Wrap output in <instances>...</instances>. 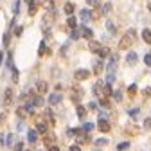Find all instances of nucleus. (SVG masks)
Returning a JSON list of instances; mask_svg holds the SVG:
<instances>
[{
	"label": "nucleus",
	"instance_id": "4c0bfd02",
	"mask_svg": "<svg viewBox=\"0 0 151 151\" xmlns=\"http://www.w3.org/2000/svg\"><path fill=\"white\" fill-rule=\"evenodd\" d=\"M14 151H24V144H22V142H18L16 147H14Z\"/></svg>",
	"mask_w": 151,
	"mask_h": 151
},
{
	"label": "nucleus",
	"instance_id": "9d476101",
	"mask_svg": "<svg viewBox=\"0 0 151 151\" xmlns=\"http://www.w3.org/2000/svg\"><path fill=\"white\" fill-rule=\"evenodd\" d=\"M142 40H144L147 45H151V31H149V29H144V31H142Z\"/></svg>",
	"mask_w": 151,
	"mask_h": 151
},
{
	"label": "nucleus",
	"instance_id": "37998d69",
	"mask_svg": "<svg viewBox=\"0 0 151 151\" xmlns=\"http://www.w3.org/2000/svg\"><path fill=\"white\" fill-rule=\"evenodd\" d=\"M22 31H24V27H22V25H20V27H16V32H14V34H16V36H20V34H22Z\"/></svg>",
	"mask_w": 151,
	"mask_h": 151
},
{
	"label": "nucleus",
	"instance_id": "603ef678",
	"mask_svg": "<svg viewBox=\"0 0 151 151\" xmlns=\"http://www.w3.org/2000/svg\"><path fill=\"white\" fill-rule=\"evenodd\" d=\"M147 9H149V11H151V2H149V6H147Z\"/></svg>",
	"mask_w": 151,
	"mask_h": 151
},
{
	"label": "nucleus",
	"instance_id": "0eeeda50",
	"mask_svg": "<svg viewBox=\"0 0 151 151\" xmlns=\"http://www.w3.org/2000/svg\"><path fill=\"white\" fill-rule=\"evenodd\" d=\"M79 18L83 22H88V20H92V11L90 9H81V13H79Z\"/></svg>",
	"mask_w": 151,
	"mask_h": 151
},
{
	"label": "nucleus",
	"instance_id": "a211bd4d",
	"mask_svg": "<svg viewBox=\"0 0 151 151\" xmlns=\"http://www.w3.org/2000/svg\"><path fill=\"white\" fill-rule=\"evenodd\" d=\"M90 50H92V52H99V50H101V43H97V42H90Z\"/></svg>",
	"mask_w": 151,
	"mask_h": 151
},
{
	"label": "nucleus",
	"instance_id": "ddd939ff",
	"mask_svg": "<svg viewBox=\"0 0 151 151\" xmlns=\"http://www.w3.org/2000/svg\"><path fill=\"white\" fill-rule=\"evenodd\" d=\"M99 129L104 131V133H108L110 131V122L108 121H99Z\"/></svg>",
	"mask_w": 151,
	"mask_h": 151
},
{
	"label": "nucleus",
	"instance_id": "bb28decb",
	"mask_svg": "<svg viewBox=\"0 0 151 151\" xmlns=\"http://www.w3.org/2000/svg\"><path fill=\"white\" fill-rule=\"evenodd\" d=\"M110 11H111V4H110V2H106V4L103 6V13L106 14V13H110Z\"/></svg>",
	"mask_w": 151,
	"mask_h": 151
},
{
	"label": "nucleus",
	"instance_id": "b1692460",
	"mask_svg": "<svg viewBox=\"0 0 151 151\" xmlns=\"http://www.w3.org/2000/svg\"><path fill=\"white\" fill-rule=\"evenodd\" d=\"M97 54H99V56H101V58H106V56H108V54H110V50H108V49H106V47H101V50H99V52H97Z\"/></svg>",
	"mask_w": 151,
	"mask_h": 151
},
{
	"label": "nucleus",
	"instance_id": "4468645a",
	"mask_svg": "<svg viewBox=\"0 0 151 151\" xmlns=\"http://www.w3.org/2000/svg\"><path fill=\"white\" fill-rule=\"evenodd\" d=\"M106 29H108V32H110V34H115V31H117V25L113 24L111 20H108V22H106Z\"/></svg>",
	"mask_w": 151,
	"mask_h": 151
},
{
	"label": "nucleus",
	"instance_id": "c03bdc74",
	"mask_svg": "<svg viewBox=\"0 0 151 151\" xmlns=\"http://www.w3.org/2000/svg\"><path fill=\"white\" fill-rule=\"evenodd\" d=\"M97 2L99 0H86V4H90V6H97Z\"/></svg>",
	"mask_w": 151,
	"mask_h": 151
},
{
	"label": "nucleus",
	"instance_id": "f8f14e48",
	"mask_svg": "<svg viewBox=\"0 0 151 151\" xmlns=\"http://www.w3.org/2000/svg\"><path fill=\"white\" fill-rule=\"evenodd\" d=\"M81 96H83V90H81V88H74V90H72V99H74L76 103L79 101Z\"/></svg>",
	"mask_w": 151,
	"mask_h": 151
},
{
	"label": "nucleus",
	"instance_id": "412c9836",
	"mask_svg": "<svg viewBox=\"0 0 151 151\" xmlns=\"http://www.w3.org/2000/svg\"><path fill=\"white\" fill-rule=\"evenodd\" d=\"M32 101H34V106H43V103H45V99H43L42 96H36Z\"/></svg>",
	"mask_w": 151,
	"mask_h": 151
},
{
	"label": "nucleus",
	"instance_id": "20e7f679",
	"mask_svg": "<svg viewBox=\"0 0 151 151\" xmlns=\"http://www.w3.org/2000/svg\"><path fill=\"white\" fill-rule=\"evenodd\" d=\"M13 88H6V92H4V104L6 106H9L11 103H13Z\"/></svg>",
	"mask_w": 151,
	"mask_h": 151
},
{
	"label": "nucleus",
	"instance_id": "a878e982",
	"mask_svg": "<svg viewBox=\"0 0 151 151\" xmlns=\"http://www.w3.org/2000/svg\"><path fill=\"white\" fill-rule=\"evenodd\" d=\"M128 147H129V142H121V144L117 146L119 151H124V149H128Z\"/></svg>",
	"mask_w": 151,
	"mask_h": 151
},
{
	"label": "nucleus",
	"instance_id": "473e14b6",
	"mask_svg": "<svg viewBox=\"0 0 151 151\" xmlns=\"http://www.w3.org/2000/svg\"><path fill=\"white\" fill-rule=\"evenodd\" d=\"M96 144H97V146H106V144H108V140H106V139H97V140H96Z\"/></svg>",
	"mask_w": 151,
	"mask_h": 151
},
{
	"label": "nucleus",
	"instance_id": "c756f323",
	"mask_svg": "<svg viewBox=\"0 0 151 151\" xmlns=\"http://www.w3.org/2000/svg\"><path fill=\"white\" fill-rule=\"evenodd\" d=\"M113 81H115V74H108V78H106V83H108V85H111Z\"/></svg>",
	"mask_w": 151,
	"mask_h": 151
},
{
	"label": "nucleus",
	"instance_id": "09e8293b",
	"mask_svg": "<svg viewBox=\"0 0 151 151\" xmlns=\"http://www.w3.org/2000/svg\"><path fill=\"white\" fill-rule=\"evenodd\" d=\"M25 4H27V6L31 7V6H34V0H25Z\"/></svg>",
	"mask_w": 151,
	"mask_h": 151
},
{
	"label": "nucleus",
	"instance_id": "f704fd0d",
	"mask_svg": "<svg viewBox=\"0 0 151 151\" xmlns=\"http://www.w3.org/2000/svg\"><path fill=\"white\" fill-rule=\"evenodd\" d=\"M144 63L151 67V54H146V56H144Z\"/></svg>",
	"mask_w": 151,
	"mask_h": 151
},
{
	"label": "nucleus",
	"instance_id": "7ed1b4c3",
	"mask_svg": "<svg viewBox=\"0 0 151 151\" xmlns=\"http://www.w3.org/2000/svg\"><path fill=\"white\" fill-rule=\"evenodd\" d=\"M88 76H90V70H86V68H79V70H76V79H78V81L86 79Z\"/></svg>",
	"mask_w": 151,
	"mask_h": 151
},
{
	"label": "nucleus",
	"instance_id": "c85d7f7f",
	"mask_svg": "<svg viewBox=\"0 0 151 151\" xmlns=\"http://www.w3.org/2000/svg\"><path fill=\"white\" fill-rule=\"evenodd\" d=\"M139 111H140L139 108H131V110H128V113H129L131 117H137V113H139Z\"/></svg>",
	"mask_w": 151,
	"mask_h": 151
},
{
	"label": "nucleus",
	"instance_id": "1a4fd4ad",
	"mask_svg": "<svg viewBox=\"0 0 151 151\" xmlns=\"http://www.w3.org/2000/svg\"><path fill=\"white\" fill-rule=\"evenodd\" d=\"M74 9H76V6H74L72 2H67V4H65V7H63V11H65V14H67V16H70V14L74 13Z\"/></svg>",
	"mask_w": 151,
	"mask_h": 151
},
{
	"label": "nucleus",
	"instance_id": "8fccbe9b",
	"mask_svg": "<svg viewBox=\"0 0 151 151\" xmlns=\"http://www.w3.org/2000/svg\"><path fill=\"white\" fill-rule=\"evenodd\" d=\"M2 63H4V54L0 52V65H2Z\"/></svg>",
	"mask_w": 151,
	"mask_h": 151
},
{
	"label": "nucleus",
	"instance_id": "79ce46f5",
	"mask_svg": "<svg viewBox=\"0 0 151 151\" xmlns=\"http://www.w3.org/2000/svg\"><path fill=\"white\" fill-rule=\"evenodd\" d=\"M113 97H115V101H121L122 96H121V92H115V93H113Z\"/></svg>",
	"mask_w": 151,
	"mask_h": 151
},
{
	"label": "nucleus",
	"instance_id": "72a5a7b5",
	"mask_svg": "<svg viewBox=\"0 0 151 151\" xmlns=\"http://www.w3.org/2000/svg\"><path fill=\"white\" fill-rule=\"evenodd\" d=\"M67 133H68V135H78V133H79V129H78V128H70Z\"/></svg>",
	"mask_w": 151,
	"mask_h": 151
},
{
	"label": "nucleus",
	"instance_id": "2f4dec72",
	"mask_svg": "<svg viewBox=\"0 0 151 151\" xmlns=\"http://www.w3.org/2000/svg\"><path fill=\"white\" fill-rule=\"evenodd\" d=\"M128 92H129V96H133V93L137 92V85H129V88H128Z\"/></svg>",
	"mask_w": 151,
	"mask_h": 151
},
{
	"label": "nucleus",
	"instance_id": "423d86ee",
	"mask_svg": "<svg viewBox=\"0 0 151 151\" xmlns=\"http://www.w3.org/2000/svg\"><path fill=\"white\" fill-rule=\"evenodd\" d=\"M60 101H61V93H60V92L50 93V97H49V104H52V106H54V104H58Z\"/></svg>",
	"mask_w": 151,
	"mask_h": 151
},
{
	"label": "nucleus",
	"instance_id": "49530a36",
	"mask_svg": "<svg viewBox=\"0 0 151 151\" xmlns=\"http://www.w3.org/2000/svg\"><path fill=\"white\" fill-rule=\"evenodd\" d=\"M6 144H7V146H11V144H13V135H9V137H7V140H6Z\"/></svg>",
	"mask_w": 151,
	"mask_h": 151
},
{
	"label": "nucleus",
	"instance_id": "393cba45",
	"mask_svg": "<svg viewBox=\"0 0 151 151\" xmlns=\"http://www.w3.org/2000/svg\"><path fill=\"white\" fill-rule=\"evenodd\" d=\"M93 129V124L92 122H85L83 124V131H92Z\"/></svg>",
	"mask_w": 151,
	"mask_h": 151
},
{
	"label": "nucleus",
	"instance_id": "f257e3e1",
	"mask_svg": "<svg viewBox=\"0 0 151 151\" xmlns=\"http://www.w3.org/2000/svg\"><path fill=\"white\" fill-rule=\"evenodd\" d=\"M133 43V36H129V34H126V36H122L121 38V42H119V49H129V45Z\"/></svg>",
	"mask_w": 151,
	"mask_h": 151
},
{
	"label": "nucleus",
	"instance_id": "f03ea898",
	"mask_svg": "<svg viewBox=\"0 0 151 151\" xmlns=\"http://www.w3.org/2000/svg\"><path fill=\"white\" fill-rule=\"evenodd\" d=\"M108 74H113L115 72V68H117V54H111L110 56V61H108Z\"/></svg>",
	"mask_w": 151,
	"mask_h": 151
},
{
	"label": "nucleus",
	"instance_id": "de8ad7c7",
	"mask_svg": "<svg viewBox=\"0 0 151 151\" xmlns=\"http://www.w3.org/2000/svg\"><path fill=\"white\" fill-rule=\"evenodd\" d=\"M88 108H90V110H96V108H97V104H96V103H90V104H88Z\"/></svg>",
	"mask_w": 151,
	"mask_h": 151
},
{
	"label": "nucleus",
	"instance_id": "7c9ffc66",
	"mask_svg": "<svg viewBox=\"0 0 151 151\" xmlns=\"http://www.w3.org/2000/svg\"><path fill=\"white\" fill-rule=\"evenodd\" d=\"M101 68H103V63H99V61H97V63H96V67H93V72L99 74V72H101Z\"/></svg>",
	"mask_w": 151,
	"mask_h": 151
},
{
	"label": "nucleus",
	"instance_id": "e433bc0d",
	"mask_svg": "<svg viewBox=\"0 0 151 151\" xmlns=\"http://www.w3.org/2000/svg\"><path fill=\"white\" fill-rule=\"evenodd\" d=\"M7 67H9V68H13V54H9V56H7Z\"/></svg>",
	"mask_w": 151,
	"mask_h": 151
},
{
	"label": "nucleus",
	"instance_id": "9b49d317",
	"mask_svg": "<svg viewBox=\"0 0 151 151\" xmlns=\"http://www.w3.org/2000/svg\"><path fill=\"white\" fill-rule=\"evenodd\" d=\"M81 32H83V27H79V29H72V32H70V40H78V38L81 36Z\"/></svg>",
	"mask_w": 151,
	"mask_h": 151
},
{
	"label": "nucleus",
	"instance_id": "ea45409f",
	"mask_svg": "<svg viewBox=\"0 0 151 151\" xmlns=\"http://www.w3.org/2000/svg\"><path fill=\"white\" fill-rule=\"evenodd\" d=\"M144 128H147V129L151 128V119H146V121H144Z\"/></svg>",
	"mask_w": 151,
	"mask_h": 151
},
{
	"label": "nucleus",
	"instance_id": "a19ab883",
	"mask_svg": "<svg viewBox=\"0 0 151 151\" xmlns=\"http://www.w3.org/2000/svg\"><path fill=\"white\" fill-rule=\"evenodd\" d=\"M68 151H81V147L76 144V146H70V149H68Z\"/></svg>",
	"mask_w": 151,
	"mask_h": 151
},
{
	"label": "nucleus",
	"instance_id": "6e6552de",
	"mask_svg": "<svg viewBox=\"0 0 151 151\" xmlns=\"http://www.w3.org/2000/svg\"><path fill=\"white\" fill-rule=\"evenodd\" d=\"M27 140H29V144H34L38 140V131L36 129H29L27 131Z\"/></svg>",
	"mask_w": 151,
	"mask_h": 151
},
{
	"label": "nucleus",
	"instance_id": "a18cd8bd",
	"mask_svg": "<svg viewBox=\"0 0 151 151\" xmlns=\"http://www.w3.org/2000/svg\"><path fill=\"white\" fill-rule=\"evenodd\" d=\"M49 151H60V147H58V146H54V144H52V146H49Z\"/></svg>",
	"mask_w": 151,
	"mask_h": 151
},
{
	"label": "nucleus",
	"instance_id": "aec40b11",
	"mask_svg": "<svg viewBox=\"0 0 151 151\" xmlns=\"http://www.w3.org/2000/svg\"><path fill=\"white\" fill-rule=\"evenodd\" d=\"M67 24H68V27H72V29H74L76 25H78V20H76V18H74V16L70 14V16L67 18Z\"/></svg>",
	"mask_w": 151,
	"mask_h": 151
},
{
	"label": "nucleus",
	"instance_id": "c9c22d12",
	"mask_svg": "<svg viewBox=\"0 0 151 151\" xmlns=\"http://www.w3.org/2000/svg\"><path fill=\"white\" fill-rule=\"evenodd\" d=\"M11 70H13V81H14V83H16V81H18V70H16V68H14V67H13V68H11Z\"/></svg>",
	"mask_w": 151,
	"mask_h": 151
},
{
	"label": "nucleus",
	"instance_id": "6ab92c4d",
	"mask_svg": "<svg viewBox=\"0 0 151 151\" xmlns=\"http://www.w3.org/2000/svg\"><path fill=\"white\" fill-rule=\"evenodd\" d=\"M36 88H38V92H40V93H45V92H47V83H45V81H40Z\"/></svg>",
	"mask_w": 151,
	"mask_h": 151
},
{
	"label": "nucleus",
	"instance_id": "f3484780",
	"mask_svg": "<svg viewBox=\"0 0 151 151\" xmlns=\"http://www.w3.org/2000/svg\"><path fill=\"white\" fill-rule=\"evenodd\" d=\"M81 36H85V38H88V40H92L93 31H92V29H88V27H83V32H81Z\"/></svg>",
	"mask_w": 151,
	"mask_h": 151
},
{
	"label": "nucleus",
	"instance_id": "2eb2a0df",
	"mask_svg": "<svg viewBox=\"0 0 151 151\" xmlns=\"http://www.w3.org/2000/svg\"><path fill=\"white\" fill-rule=\"evenodd\" d=\"M36 129H38V133H43V135H45V133H47V124L40 121V122L36 124Z\"/></svg>",
	"mask_w": 151,
	"mask_h": 151
},
{
	"label": "nucleus",
	"instance_id": "4be33fe9",
	"mask_svg": "<svg viewBox=\"0 0 151 151\" xmlns=\"http://www.w3.org/2000/svg\"><path fill=\"white\" fill-rule=\"evenodd\" d=\"M43 52H47V43H45V42L42 40V42H40V49H38V54H40V56H42Z\"/></svg>",
	"mask_w": 151,
	"mask_h": 151
},
{
	"label": "nucleus",
	"instance_id": "5701e85b",
	"mask_svg": "<svg viewBox=\"0 0 151 151\" xmlns=\"http://www.w3.org/2000/svg\"><path fill=\"white\" fill-rule=\"evenodd\" d=\"M13 13H14V16H18V13H20V0H16V2H14V7H13Z\"/></svg>",
	"mask_w": 151,
	"mask_h": 151
},
{
	"label": "nucleus",
	"instance_id": "3c124183",
	"mask_svg": "<svg viewBox=\"0 0 151 151\" xmlns=\"http://www.w3.org/2000/svg\"><path fill=\"white\" fill-rule=\"evenodd\" d=\"M0 144H4V137L2 135H0Z\"/></svg>",
	"mask_w": 151,
	"mask_h": 151
},
{
	"label": "nucleus",
	"instance_id": "39448f33",
	"mask_svg": "<svg viewBox=\"0 0 151 151\" xmlns=\"http://www.w3.org/2000/svg\"><path fill=\"white\" fill-rule=\"evenodd\" d=\"M126 63H128V65H135V63H137V52L129 50V52L126 54Z\"/></svg>",
	"mask_w": 151,
	"mask_h": 151
},
{
	"label": "nucleus",
	"instance_id": "cd10ccee",
	"mask_svg": "<svg viewBox=\"0 0 151 151\" xmlns=\"http://www.w3.org/2000/svg\"><path fill=\"white\" fill-rule=\"evenodd\" d=\"M9 40H11V34H9V32H6V34H4V47H7V45H9Z\"/></svg>",
	"mask_w": 151,
	"mask_h": 151
},
{
	"label": "nucleus",
	"instance_id": "58836bf2",
	"mask_svg": "<svg viewBox=\"0 0 151 151\" xmlns=\"http://www.w3.org/2000/svg\"><path fill=\"white\" fill-rule=\"evenodd\" d=\"M78 140H79V142H88V135H81Z\"/></svg>",
	"mask_w": 151,
	"mask_h": 151
},
{
	"label": "nucleus",
	"instance_id": "dca6fc26",
	"mask_svg": "<svg viewBox=\"0 0 151 151\" xmlns=\"http://www.w3.org/2000/svg\"><path fill=\"white\" fill-rule=\"evenodd\" d=\"M85 115H86V108L83 104H78V117L79 119H85Z\"/></svg>",
	"mask_w": 151,
	"mask_h": 151
},
{
	"label": "nucleus",
	"instance_id": "864d4df0",
	"mask_svg": "<svg viewBox=\"0 0 151 151\" xmlns=\"http://www.w3.org/2000/svg\"><path fill=\"white\" fill-rule=\"evenodd\" d=\"M96 151H99V149H96Z\"/></svg>",
	"mask_w": 151,
	"mask_h": 151
}]
</instances>
